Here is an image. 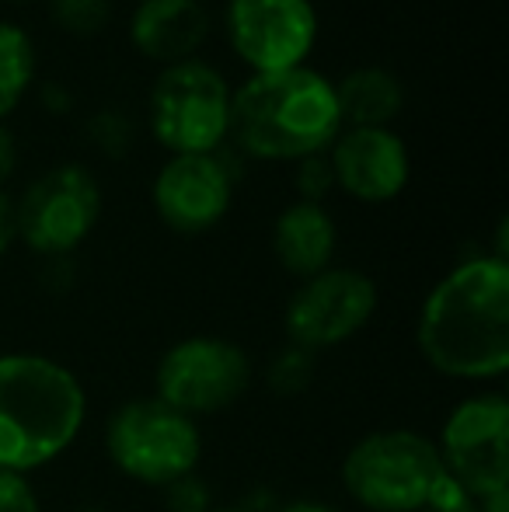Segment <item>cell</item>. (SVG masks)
<instances>
[{"label":"cell","mask_w":509,"mask_h":512,"mask_svg":"<svg viewBox=\"0 0 509 512\" xmlns=\"http://www.w3.org/2000/svg\"><path fill=\"white\" fill-rule=\"evenodd\" d=\"M415 342L450 380H496L509 370V262L475 255L429 290Z\"/></svg>","instance_id":"obj_1"},{"label":"cell","mask_w":509,"mask_h":512,"mask_svg":"<svg viewBox=\"0 0 509 512\" xmlns=\"http://www.w3.org/2000/svg\"><path fill=\"white\" fill-rule=\"evenodd\" d=\"M342 133L335 81L314 67L252 74L231 95V140L252 161H304Z\"/></svg>","instance_id":"obj_2"},{"label":"cell","mask_w":509,"mask_h":512,"mask_svg":"<svg viewBox=\"0 0 509 512\" xmlns=\"http://www.w3.org/2000/svg\"><path fill=\"white\" fill-rule=\"evenodd\" d=\"M88 398L63 363L35 352L0 356V471L28 474L74 446Z\"/></svg>","instance_id":"obj_3"},{"label":"cell","mask_w":509,"mask_h":512,"mask_svg":"<svg viewBox=\"0 0 509 512\" xmlns=\"http://www.w3.org/2000/svg\"><path fill=\"white\" fill-rule=\"evenodd\" d=\"M443 481L436 443L408 429L370 432L342 460V485L370 512H419Z\"/></svg>","instance_id":"obj_4"},{"label":"cell","mask_w":509,"mask_h":512,"mask_svg":"<svg viewBox=\"0 0 509 512\" xmlns=\"http://www.w3.org/2000/svg\"><path fill=\"white\" fill-rule=\"evenodd\" d=\"M231 84L213 63L182 60L161 67L147 98L154 140L175 154H217L231 140Z\"/></svg>","instance_id":"obj_5"},{"label":"cell","mask_w":509,"mask_h":512,"mask_svg":"<svg viewBox=\"0 0 509 512\" xmlns=\"http://www.w3.org/2000/svg\"><path fill=\"white\" fill-rule=\"evenodd\" d=\"M105 450L126 478L164 488L196 471L203 436L196 418L157 398H136L112 411L105 425Z\"/></svg>","instance_id":"obj_6"},{"label":"cell","mask_w":509,"mask_h":512,"mask_svg":"<svg viewBox=\"0 0 509 512\" xmlns=\"http://www.w3.org/2000/svg\"><path fill=\"white\" fill-rule=\"evenodd\" d=\"M252 387V359L231 338L192 335L161 356L154 373V398L182 415H217L238 405Z\"/></svg>","instance_id":"obj_7"},{"label":"cell","mask_w":509,"mask_h":512,"mask_svg":"<svg viewBox=\"0 0 509 512\" xmlns=\"http://www.w3.org/2000/svg\"><path fill=\"white\" fill-rule=\"evenodd\" d=\"M102 216V189L84 164H60L39 175L14 203V237L35 255L67 258L95 230Z\"/></svg>","instance_id":"obj_8"},{"label":"cell","mask_w":509,"mask_h":512,"mask_svg":"<svg viewBox=\"0 0 509 512\" xmlns=\"http://www.w3.org/2000/svg\"><path fill=\"white\" fill-rule=\"evenodd\" d=\"M436 453L447 478L475 502L509 492V405L503 394L485 391L461 401L443 422Z\"/></svg>","instance_id":"obj_9"},{"label":"cell","mask_w":509,"mask_h":512,"mask_svg":"<svg viewBox=\"0 0 509 512\" xmlns=\"http://www.w3.org/2000/svg\"><path fill=\"white\" fill-rule=\"evenodd\" d=\"M224 25L231 49L252 74L307 67L321 32L311 0H231Z\"/></svg>","instance_id":"obj_10"},{"label":"cell","mask_w":509,"mask_h":512,"mask_svg":"<svg viewBox=\"0 0 509 512\" xmlns=\"http://www.w3.org/2000/svg\"><path fill=\"white\" fill-rule=\"evenodd\" d=\"M377 310V283L360 269H325L304 279L286 304V335L297 349L321 352L349 342Z\"/></svg>","instance_id":"obj_11"},{"label":"cell","mask_w":509,"mask_h":512,"mask_svg":"<svg viewBox=\"0 0 509 512\" xmlns=\"http://www.w3.org/2000/svg\"><path fill=\"white\" fill-rule=\"evenodd\" d=\"M245 157L220 147L217 154H175L154 178V209L175 234H206L227 216L234 203Z\"/></svg>","instance_id":"obj_12"},{"label":"cell","mask_w":509,"mask_h":512,"mask_svg":"<svg viewBox=\"0 0 509 512\" xmlns=\"http://www.w3.org/2000/svg\"><path fill=\"white\" fill-rule=\"evenodd\" d=\"M325 157L335 185L356 203H391L412 175L408 147L391 126H342Z\"/></svg>","instance_id":"obj_13"},{"label":"cell","mask_w":509,"mask_h":512,"mask_svg":"<svg viewBox=\"0 0 509 512\" xmlns=\"http://www.w3.org/2000/svg\"><path fill=\"white\" fill-rule=\"evenodd\" d=\"M210 35L203 0H140L129 18V42L140 56L171 67L192 60Z\"/></svg>","instance_id":"obj_14"},{"label":"cell","mask_w":509,"mask_h":512,"mask_svg":"<svg viewBox=\"0 0 509 512\" xmlns=\"http://www.w3.org/2000/svg\"><path fill=\"white\" fill-rule=\"evenodd\" d=\"M335 248H339V227L321 203H300L297 199L276 216L272 251L290 276L311 279L318 272L332 269Z\"/></svg>","instance_id":"obj_15"},{"label":"cell","mask_w":509,"mask_h":512,"mask_svg":"<svg viewBox=\"0 0 509 512\" xmlns=\"http://www.w3.org/2000/svg\"><path fill=\"white\" fill-rule=\"evenodd\" d=\"M342 126H391L405 108V88L387 67H356L335 81Z\"/></svg>","instance_id":"obj_16"},{"label":"cell","mask_w":509,"mask_h":512,"mask_svg":"<svg viewBox=\"0 0 509 512\" xmlns=\"http://www.w3.org/2000/svg\"><path fill=\"white\" fill-rule=\"evenodd\" d=\"M35 84V42L14 21H0V122L14 112Z\"/></svg>","instance_id":"obj_17"},{"label":"cell","mask_w":509,"mask_h":512,"mask_svg":"<svg viewBox=\"0 0 509 512\" xmlns=\"http://www.w3.org/2000/svg\"><path fill=\"white\" fill-rule=\"evenodd\" d=\"M53 21L70 35H98L112 18L109 0H46Z\"/></svg>","instance_id":"obj_18"},{"label":"cell","mask_w":509,"mask_h":512,"mask_svg":"<svg viewBox=\"0 0 509 512\" xmlns=\"http://www.w3.org/2000/svg\"><path fill=\"white\" fill-rule=\"evenodd\" d=\"M133 140H136V129L126 112L102 108V112H95L88 119V143L102 150L105 157H126Z\"/></svg>","instance_id":"obj_19"},{"label":"cell","mask_w":509,"mask_h":512,"mask_svg":"<svg viewBox=\"0 0 509 512\" xmlns=\"http://www.w3.org/2000/svg\"><path fill=\"white\" fill-rule=\"evenodd\" d=\"M311 356L314 352L297 349V345H290V349L279 352V356L269 363V387L272 391L283 394V398L307 391V384L314 380V359Z\"/></svg>","instance_id":"obj_20"},{"label":"cell","mask_w":509,"mask_h":512,"mask_svg":"<svg viewBox=\"0 0 509 512\" xmlns=\"http://www.w3.org/2000/svg\"><path fill=\"white\" fill-rule=\"evenodd\" d=\"M161 492H164V506H168V512H210L213 509L210 488H206V481L199 478L196 471L171 481V485H164Z\"/></svg>","instance_id":"obj_21"},{"label":"cell","mask_w":509,"mask_h":512,"mask_svg":"<svg viewBox=\"0 0 509 512\" xmlns=\"http://www.w3.org/2000/svg\"><path fill=\"white\" fill-rule=\"evenodd\" d=\"M332 189H335V175H332V164H328L325 154H314V157L297 161L300 203H321Z\"/></svg>","instance_id":"obj_22"},{"label":"cell","mask_w":509,"mask_h":512,"mask_svg":"<svg viewBox=\"0 0 509 512\" xmlns=\"http://www.w3.org/2000/svg\"><path fill=\"white\" fill-rule=\"evenodd\" d=\"M0 512H39V495L25 474L0 471Z\"/></svg>","instance_id":"obj_23"},{"label":"cell","mask_w":509,"mask_h":512,"mask_svg":"<svg viewBox=\"0 0 509 512\" xmlns=\"http://www.w3.org/2000/svg\"><path fill=\"white\" fill-rule=\"evenodd\" d=\"M419 512H482V509H478V502L471 499V495L464 492L457 481L447 478L440 488H436L433 499H429Z\"/></svg>","instance_id":"obj_24"},{"label":"cell","mask_w":509,"mask_h":512,"mask_svg":"<svg viewBox=\"0 0 509 512\" xmlns=\"http://www.w3.org/2000/svg\"><path fill=\"white\" fill-rule=\"evenodd\" d=\"M14 168H18V143H14L11 129L0 122V185L14 175Z\"/></svg>","instance_id":"obj_25"},{"label":"cell","mask_w":509,"mask_h":512,"mask_svg":"<svg viewBox=\"0 0 509 512\" xmlns=\"http://www.w3.org/2000/svg\"><path fill=\"white\" fill-rule=\"evenodd\" d=\"M39 102L49 108V112H70L74 105V95H70L63 84H42L39 88Z\"/></svg>","instance_id":"obj_26"},{"label":"cell","mask_w":509,"mask_h":512,"mask_svg":"<svg viewBox=\"0 0 509 512\" xmlns=\"http://www.w3.org/2000/svg\"><path fill=\"white\" fill-rule=\"evenodd\" d=\"M14 241V203L0 192V255L11 248Z\"/></svg>","instance_id":"obj_27"},{"label":"cell","mask_w":509,"mask_h":512,"mask_svg":"<svg viewBox=\"0 0 509 512\" xmlns=\"http://www.w3.org/2000/svg\"><path fill=\"white\" fill-rule=\"evenodd\" d=\"M279 512H342V509L332 506V502H321V499H293Z\"/></svg>","instance_id":"obj_28"},{"label":"cell","mask_w":509,"mask_h":512,"mask_svg":"<svg viewBox=\"0 0 509 512\" xmlns=\"http://www.w3.org/2000/svg\"><path fill=\"white\" fill-rule=\"evenodd\" d=\"M210 512H252V509H210Z\"/></svg>","instance_id":"obj_29"},{"label":"cell","mask_w":509,"mask_h":512,"mask_svg":"<svg viewBox=\"0 0 509 512\" xmlns=\"http://www.w3.org/2000/svg\"><path fill=\"white\" fill-rule=\"evenodd\" d=\"M11 4H35V0H11Z\"/></svg>","instance_id":"obj_30"},{"label":"cell","mask_w":509,"mask_h":512,"mask_svg":"<svg viewBox=\"0 0 509 512\" xmlns=\"http://www.w3.org/2000/svg\"><path fill=\"white\" fill-rule=\"evenodd\" d=\"M77 512H105V509H77Z\"/></svg>","instance_id":"obj_31"}]
</instances>
